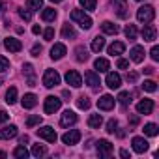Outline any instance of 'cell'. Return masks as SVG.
<instances>
[{
  "label": "cell",
  "mask_w": 159,
  "mask_h": 159,
  "mask_svg": "<svg viewBox=\"0 0 159 159\" xmlns=\"http://www.w3.org/2000/svg\"><path fill=\"white\" fill-rule=\"evenodd\" d=\"M71 21H75L83 30H90L92 28V17L84 13V10H73L71 11Z\"/></svg>",
  "instance_id": "1"
},
{
  "label": "cell",
  "mask_w": 159,
  "mask_h": 159,
  "mask_svg": "<svg viewBox=\"0 0 159 159\" xmlns=\"http://www.w3.org/2000/svg\"><path fill=\"white\" fill-rule=\"evenodd\" d=\"M153 17H155V10H153V6H150V4H146V6H140L139 10H137V19L140 21V23H152L153 21Z\"/></svg>",
  "instance_id": "2"
},
{
  "label": "cell",
  "mask_w": 159,
  "mask_h": 159,
  "mask_svg": "<svg viewBox=\"0 0 159 159\" xmlns=\"http://www.w3.org/2000/svg\"><path fill=\"white\" fill-rule=\"evenodd\" d=\"M60 107H62V99L60 98H54V96L45 98V103H43L45 114H54L56 111H60Z\"/></svg>",
  "instance_id": "3"
},
{
  "label": "cell",
  "mask_w": 159,
  "mask_h": 159,
  "mask_svg": "<svg viewBox=\"0 0 159 159\" xmlns=\"http://www.w3.org/2000/svg\"><path fill=\"white\" fill-rule=\"evenodd\" d=\"M64 79H66V83L69 86H73V88H81L83 86V77H81V73L75 71V69H67Z\"/></svg>",
  "instance_id": "4"
},
{
  "label": "cell",
  "mask_w": 159,
  "mask_h": 159,
  "mask_svg": "<svg viewBox=\"0 0 159 159\" xmlns=\"http://www.w3.org/2000/svg\"><path fill=\"white\" fill-rule=\"evenodd\" d=\"M43 84L47 88H54L56 84H60V73L56 69H47L43 75Z\"/></svg>",
  "instance_id": "5"
},
{
  "label": "cell",
  "mask_w": 159,
  "mask_h": 159,
  "mask_svg": "<svg viewBox=\"0 0 159 159\" xmlns=\"http://www.w3.org/2000/svg\"><path fill=\"white\" fill-rule=\"evenodd\" d=\"M96 148H98V153H99L101 157H109V155L112 153V150H114V146H112L109 140H105V139H99V140L96 142Z\"/></svg>",
  "instance_id": "6"
},
{
  "label": "cell",
  "mask_w": 159,
  "mask_h": 159,
  "mask_svg": "<svg viewBox=\"0 0 159 159\" xmlns=\"http://www.w3.org/2000/svg\"><path fill=\"white\" fill-rule=\"evenodd\" d=\"M79 140H81V131H79V129H69L67 133L62 135V142L67 144V146H73V144H77Z\"/></svg>",
  "instance_id": "7"
},
{
  "label": "cell",
  "mask_w": 159,
  "mask_h": 159,
  "mask_svg": "<svg viewBox=\"0 0 159 159\" xmlns=\"http://www.w3.org/2000/svg\"><path fill=\"white\" fill-rule=\"evenodd\" d=\"M38 137L39 139H45L47 142H56V131L51 127V125H43L41 129H38Z\"/></svg>",
  "instance_id": "8"
},
{
  "label": "cell",
  "mask_w": 159,
  "mask_h": 159,
  "mask_svg": "<svg viewBox=\"0 0 159 159\" xmlns=\"http://www.w3.org/2000/svg\"><path fill=\"white\" fill-rule=\"evenodd\" d=\"M111 6L114 8V11L118 13L120 19H125L127 17V2H125V0H112Z\"/></svg>",
  "instance_id": "9"
},
{
  "label": "cell",
  "mask_w": 159,
  "mask_h": 159,
  "mask_svg": "<svg viewBox=\"0 0 159 159\" xmlns=\"http://www.w3.org/2000/svg\"><path fill=\"white\" fill-rule=\"evenodd\" d=\"M114 103H116V99H114L111 94H105V96H101V98L98 99V107H99L101 111H111V109L114 107Z\"/></svg>",
  "instance_id": "10"
},
{
  "label": "cell",
  "mask_w": 159,
  "mask_h": 159,
  "mask_svg": "<svg viewBox=\"0 0 159 159\" xmlns=\"http://www.w3.org/2000/svg\"><path fill=\"white\" fill-rule=\"evenodd\" d=\"M105 83L111 90H118L122 86V77L118 73H107V79H105Z\"/></svg>",
  "instance_id": "11"
},
{
  "label": "cell",
  "mask_w": 159,
  "mask_h": 159,
  "mask_svg": "<svg viewBox=\"0 0 159 159\" xmlns=\"http://www.w3.org/2000/svg\"><path fill=\"white\" fill-rule=\"evenodd\" d=\"M152 111H153V99H140L137 103L139 114H152Z\"/></svg>",
  "instance_id": "12"
},
{
  "label": "cell",
  "mask_w": 159,
  "mask_h": 159,
  "mask_svg": "<svg viewBox=\"0 0 159 159\" xmlns=\"http://www.w3.org/2000/svg\"><path fill=\"white\" fill-rule=\"evenodd\" d=\"M73 124H77V114L73 112V111H64V114H62V118H60V125L62 127H69V125H73Z\"/></svg>",
  "instance_id": "13"
},
{
  "label": "cell",
  "mask_w": 159,
  "mask_h": 159,
  "mask_svg": "<svg viewBox=\"0 0 159 159\" xmlns=\"http://www.w3.org/2000/svg\"><path fill=\"white\" fill-rule=\"evenodd\" d=\"M131 144H133V152H137V153H144L148 150V140L144 137H133Z\"/></svg>",
  "instance_id": "14"
},
{
  "label": "cell",
  "mask_w": 159,
  "mask_h": 159,
  "mask_svg": "<svg viewBox=\"0 0 159 159\" xmlns=\"http://www.w3.org/2000/svg\"><path fill=\"white\" fill-rule=\"evenodd\" d=\"M84 81H86V84L92 86V88H99V86H101V83H99V75H98L94 69H90V71L84 73Z\"/></svg>",
  "instance_id": "15"
},
{
  "label": "cell",
  "mask_w": 159,
  "mask_h": 159,
  "mask_svg": "<svg viewBox=\"0 0 159 159\" xmlns=\"http://www.w3.org/2000/svg\"><path fill=\"white\" fill-rule=\"evenodd\" d=\"M142 39L144 41H155V36H157V30H155V26L153 25H144V28H142Z\"/></svg>",
  "instance_id": "16"
},
{
  "label": "cell",
  "mask_w": 159,
  "mask_h": 159,
  "mask_svg": "<svg viewBox=\"0 0 159 159\" xmlns=\"http://www.w3.org/2000/svg\"><path fill=\"white\" fill-rule=\"evenodd\" d=\"M4 47L10 51V52H19L23 49V43L17 39V38H6L4 39Z\"/></svg>",
  "instance_id": "17"
},
{
  "label": "cell",
  "mask_w": 159,
  "mask_h": 159,
  "mask_svg": "<svg viewBox=\"0 0 159 159\" xmlns=\"http://www.w3.org/2000/svg\"><path fill=\"white\" fill-rule=\"evenodd\" d=\"M66 52H67V49H66L64 43H54L52 49H51V58L52 60H60V58L66 56Z\"/></svg>",
  "instance_id": "18"
},
{
  "label": "cell",
  "mask_w": 159,
  "mask_h": 159,
  "mask_svg": "<svg viewBox=\"0 0 159 159\" xmlns=\"http://www.w3.org/2000/svg\"><path fill=\"white\" fill-rule=\"evenodd\" d=\"M129 58H131L135 64H140V62L144 60V47H140V45H135V47L129 51Z\"/></svg>",
  "instance_id": "19"
},
{
  "label": "cell",
  "mask_w": 159,
  "mask_h": 159,
  "mask_svg": "<svg viewBox=\"0 0 159 159\" xmlns=\"http://www.w3.org/2000/svg\"><path fill=\"white\" fill-rule=\"evenodd\" d=\"M13 137H17V125L11 124V125H6V127L0 129V139L2 140H10Z\"/></svg>",
  "instance_id": "20"
},
{
  "label": "cell",
  "mask_w": 159,
  "mask_h": 159,
  "mask_svg": "<svg viewBox=\"0 0 159 159\" xmlns=\"http://www.w3.org/2000/svg\"><path fill=\"white\" fill-rule=\"evenodd\" d=\"M101 30H103V34H109V36H116V34L120 32L118 25H114V23H111V21L101 23Z\"/></svg>",
  "instance_id": "21"
},
{
  "label": "cell",
  "mask_w": 159,
  "mask_h": 159,
  "mask_svg": "<svg viewBox=\"0 0 159 159\" xmlns=\"http://www.w3.org/2000/svg\"><path fill=\"white\" fill-rule=\"evenodd\" d=\"M107 51H109V54H111V56H120V54L125 51V45H124L122 41H114L112 45H109V49H107Z\"/></svg>",
  "instance_id": "22"
},
{
  "label": "cell",
  "mask_w": 159,
  "mask_h": 159,
  "mask_svg": "<svg viewBox=\"0 0 159 159\" xmlns=\"http://www.w3.org/2000/svg\"><path fill=\"white\" fill-rule=\"evenodd\" d=\"M36 103H38V98H36L34 94H25L23 99H21V105H23L25 109H34Z\"/></svg>",
  "instance_id": "23"
},
{
  "label": "cell",
  "mask_w": 159,
  "mask_h": 159,
  "mask_svg": "<svg viewBox=\"0 0 159 159\" xmlns=\"http://www.w3.org/2000/svg\"><path fill=\"white\" fill-rule=\"evenodd\" d=\"M23 73L28 77V86H36V79H34V66H32V64H25V66H23Z\"/></svg>",
  "instance_id": "24"
},
{
  "label": "cell",
  "mask_w": 159,
  "mask_h": 159,
  "mask_svg": "<svg viewBox=\"0 0 159 159\" xmlns=\"http://www.w3.org/2000/svg\"><path fill=\"white\" fill-rule=\"evenodd\" d=\"M75 58H77V62H86V60L90 58L88 49H86V47H83V45H79V47L75 49Z\"/></svg>",
  "instance_id": "25"
},
{
  "label": "cell",
  "mask_w": 159,
  "mask_h": 159,
  "mask_svg": "<svg viewBox=\"0 0 159 159\" xmlns=\"http://www.w3.org/2000/svg\"><path fill=\"white\" fill-rule=\"evenodd\" d=\"M56 10L54 8H43V11H41V19L45 21V23H51V21H54L56 19Z\"/></svg>",
  "instance_id": "26"
},
{
  "label": "cell",
  "mask_w": 159,
  "mask_h": 159,
  "mask_svg": "<svg viewBox=\"0 0 159 159\" xmlns=\"http://www.w3.org/2000/svg\"><path fill=\"white\" fill-rule=\"evenodd\" d=\"M62 38H66V39H75L77 38V32H75V28L69 23H66L62 26Z\"/></svg>",
  "instance_id": "27"
},
{
  "label": "cell",
  "mask_w": 159,
  "mask_h": 159,
  "mask_svg": "<svg viewBox=\"0 0 159 159\" xmlns=\"http://www.w3.org/2000/svg\"><path fill=\"white\" fill-rule=\"evenodd\" d=\"M94 67H96L99 73H107V71H109V67H111V64H109V60H107V58H98V60L94 62Z\"/></svg>",
  "instance_id": "28"
},
{
  "label": "cell",
  "mask_w": 159,
  "mask_h": 159,
  "mask_svg": "<svg viewBox=\"0 0 159 159\" xmlns=\"http://www.w3.org/2000/svg\"><path fill=\"white\" fill-rule=\"evenodd\" d=\"M103 49H105V38H103V36L94 38V39H92V51H94V52H101Z\"/></svg>",
  "instance_id": "29"
},
{
  "label": "cell",
  "mask_w": 159,
  "mask_h": 159,
  "mask_svg": "<svg viewBox=\"0 0 159 159\" xmlns=\"http://www.w3.org/2000/svg\"><path fill=\"white\" fill-rule=\"evenodd\" d=\"M6 103H8V105L17 103V88H15V86H11V88L6 92Z\"/></svg>",
  "instance_id": "30"
},
{
  "label": "cell",
  "mask_w": 159,
  "mask_h": 159,
  "mask_svg": "<svg viewBox=\"0 0 159 159\" xmlns=\"http://www.w3.org/2000/svg\"><path fill=\"white\" fill-rule=\"evenodd\" d=\"M101 124H103V118H101V114H92V116L88 118V125H90L92 129H98Z\"/></svg>",
  "instance_id": "31"
},
{
  "label": "cell",
  "mask_w": 159,
  "mask_h": 159,
  "mask_svg": "<svg viewBox=\"0 0 159 159\" xmlns=\"http://www.w3.org/2000/svg\"><path fill=\"white\" fill-rule=\"evenodd\" d=\"M13 155H15L17 159H26V157L30 155V152L25 148V144H21V146H17V148L13 150Z\"/></svg>",
  "instance_id": "32"
},
{
  "label": "cell",
  "mask_w": 159,
  "mask_h": 159,
  "mask_svg": "<svg viewBox=\"0 0 159 159\" xmlns=\"http://www.w3.org/2000/svg\"><path fill=\"white\" fill-rule=\"evenodd\" d=\"M116 99H118V103H120L122 107H127V105L131 103V94H129V92H120Z\"/></svg>",
  "instance_id": "33"
},
{
  "label": "cell",
  "mask_w": 159,
  "mask_h": 159,
  "mask_svg": "<svg viewBox=\"0 0 159 159\" xmlns=\"http://www.w3.org/2000/svg\"><path fill=\"white\" fill-rule=\"evenodd\" d=\"M157 133H159L157 124H146V125H144V135H148V137H157Z\"/></svg>",
  "instance_id": "34"
},
{
  "label": "cell",
  "mask_w": 159,
  "mask_h": 159,
  "mask_svg": "<svg viewBox=\"0 0 159 159\" xmlns=\"http://www.w3.org/2000/svg\"><path fill=\"white\" fill-rule=\"evenodd\" d=\"M124 34H125V38L131 39V41L137 39V26H135V25H127L125 30H124Z\"/></svg>",
  "instance_id": "35"
},
{
  "label": "cell",
  "mask_w": 159,
  "mask_h": 159,
  "mask_svg": "<svg viewBox=\"0 0 159 159\" xmlns=\"http://www.w3.org/2000/svg\"><path fill=\"white\" fill-rule=\"evenodd\" d=\"M47 153V148L43 146V144H34L32 146V155L34 157H41V155H45Z\"/></svg>",
  "instance_id": "36"
},
{
  "label": "cell",
  "mask_w": 159,
  "mask_h": 159,
  "mask_svg": "<svg viewBox=\"0 0 159 159\" xmlns=\"http://www.w3.org/2000/svg\"><path fill=\"white\" fill-rule=\"evenodd\" d=\"M77 107L79 109H90V98H86V96H81V98H79L77 99Z\"/></svg>",
  "instance_id": "37"
},
{
  "label": "cell",
  "mask_w": 159,
  "mask_h": 159,
  "mask_svg": "<svg viewBox=\"0 0 159 159\" xmlns=\"http://www.w3.org/2000/svg\"><path fill=\"white\" fill-rule=\"evenodd\" d=\"M79 2H81V6H83L84 10L94 11V10H96V4H98V0H79Z\"/></svg>",
  "instance_id": "38"
},
{
  "label": "cell",
  "mask_w": 159,
  "mask_h": 159,
  "mask_svg": "<svg viewBox=\"0 0 159 159\" xmlns=\"http://www.w3.org/2000/svg\"><path fill=\"white\" fill-rule=\"evenodd\" d=\"M142 88H144V92H150V94H152V92H155V90H157V83L150 79V81H144Z\"/></svg>",
  "instance_id": "39"
},
{
  "label": "cell",
  "mask_w": 159,
  "mask_h": 159,
  "mask_svg": "<svg viewBox=\"0 0 159 159\" xmlns=\"http://www.w3.org/2000/svg\"><path fill=\"white\" fill-rule=\"evenodd\" d=\"M19 17L23 19V21H32V10L30 8H19Z\"/></svg>",
  "instance_id": "40"
},
{
  "label": "cell",
  "mask_w": 159,
  "mask_h": 159,
  "mask_svg": "<svg viewBox=\"0 0 159 159\" xmlns=\"http://www.w3.org/2000/svg\"><path fill=\"white\" fill-rule=\"evenodd\" d=\"M39 124H41V116H39V114H32V116H28V120H26V125H28V127L39 125Z\"/></svg>",
  "instance_id": "41"
},
{
  "label": "cell",
  "mask_w": 159,
  "mask_h": 159,
  "mask_svg": "<svg viewBox=\"0 0 159 159\" xmlns=\"http://www.w3.org/2000/svg\"><path fill=\"white\" fill-rule=\"evenodd\" d=\"M26 8H30V10H41L43 8V0H26Z\"/></svg>",
  "instance_id": "42"
},
{
  "label": "cell",
  "mask_w": 159,
  "mask_h": 159,
  "mask_svg": "<svg viewBox=\"0 0 159 159\" xmlns=\"http://www.w3.org/2000/svg\"><path fill=\"white\" fill-rule=\"evenodd\" d=\"M116 129H118V122H116L114 118H111V120L107 122V129H105V131L112 135V133H116Z\"/></svg>",
  "instance_id": "43"
},
{
  "label": "cell",
  "mask_w": 159,
  "mask_h": 159,
  "mask_svg": "<svg viewBox=\"0 0 159 159\" xmlns=\"http://www.w3.org/2000/svg\"><path fill=\"white\" fill-rule=\"evenodd\" d=\"M8 69H10V60H8L6 56L0 54V73H4V71H8Z\"/></svg>",
  "instance_id": "44"
},
{
  "label": "cell",
  "mask_w": 159,
  "mask_h": 159,
  "mask_svg": "<svg viewBox=\"0 0 159 159\" xmlns=\"http://www.w3.org/2000/svg\"><path fill=\"white\" fill-rule=\"evenodd\" d=\"M43 38H45L47 41H51V39L54 38V28H47V30L43 32Z\"/></svg>",
  "instance_id": "45"
},
{
  "label": "cell",
  "mask_w": 159,
  "mask_h": 159,
  "mask_svg": "<svg viewBox=\"0 0 159 159\" xmlns=\"http://www.w3.org/2000/svg\"><path fill=\"white\" fill-rule=\"evenodd\" d=\"M116 66H118L120 69H127V67H129V62H127L125 58H118V62H116Z\"/></svg>",
  "instance_id": "46"
},
{
  "label": "cell",
  "mask_w": 159,
  "mask_h": 159,
  "mask_svg": "<svg viewBox=\"0 0 159 159\" xmlns=\"http://www.w3.org/2000/svg\"><path fill=\"white\" fill-rule=\"evenodd\" d=\"M41 51H43V49H41V45H39V43H36V45L32 47V51H30V52H32V56H39V54H41Z\"/></svg>",
  "instance_id": "47"
},
{
  "label": "cell",
  "mask_w": 159,
  "mask_h": 159,
  "mask_svg": "<svg viewBox=\"0 0 159 159\" xmlns=\"http://www.w3.org/2000/svg\"><path fill=\"white\" fill-rule=\"evenodd\" d=\"M150 56H152V60H159V47H152V51H150Z\"/></svg>",
  "instance_id": "48"
},
{
  "label": "cell",
  "mask_w": 159,
  "mask_h": 159,
  "mask_svg": "<svg viewBox=\"0 0 159 159\" xmlns=\"http://www.w3.org/2000/svg\"><path fill=\"white\" fill-rule=\"evenodd\" d=\"M137 77H139V75H137V71H129V73L125 75L127 83H135V81H137Z\"/></svg>",
  "instance_id": "49"
},
{
  "label": "cell",
  "mask_w": 159,
  "mask_h": 159,
  "mask_svg": "<svg viewBox=\"0 0 159 159\" xmlns=\"http://www.w3.org/2000/svg\"><path fill=\"white\" fill-rule=\"evenodd\" d=\"M8 120H10V114H8L6 111L0 109V124H4V122H8Z\"/></svg>",
  "instance_id": "50"
},
{
  "label": "cell",
  "mask_w": 159,
  "mask_h": 159,
  "mask_svg": "<svg viewBox=\"0 0 159 159\" xmlns=\"http://www.w3.org/2000/svg\"><path fill=\"white\" fill-rule=\"evenodd\" d=\"M6 10H8V8H6V2H4V0H0V15H4Z\"/></svg>",
  "instance_id": "51"
},
{
  "label": "cell",
  "mask_w": 159,
  "mask_h": 159,
  "mask_svg": "<svg viewBox=\"0 0 159 159\" xmlns=\"http://www.w3.org/2000/svg\"><path fill=\"white\" fill-rule=\"evenodd\" d=\"M129 124H131V125H137V124H139V116H131V118H129Z\"/></svg>",
  "instance_id": "52"
},
{
  "label": "cell",
  "mask_w": 159,
  "mask_h": 159,
  "mask_svg": "<svg viewBox=\"0 0 159 159\" xmlns=\"http://www.w3.org/2000/svg\"><path fill=\"white\" fill-rule=\"evenodd\" d=\"M28 140H30V139H28V135H23V137L19 139V142H21V144H28Z\"/></svg>",
  "instance_id": "53"
},
{
  "label": "cell",
  "mask_w": 159,
  "mask_h": 159,
  "mask_svg": "<svg viewBox=\"0 0 159 159\" xmlns=\"http://www.w3.org/2000/svg\"><path fill=\"white\" fill-rule=\"evenodd\" d=\"M153 71H155L153 67H144V73H146V75H153Z\"/></svg>",
  "instance_id": "54"
},
{
  "label": "cell",
  "mask_w": 159,
  "mask_h": 159,
  "mask_svg": "<svg viewBox=\"0 0 159 159\" xmlns=\"http://www.w3.org/2000/svg\"><path fill=\"white\" fill-rule=\"evenodd\" d=\"M120 155H122L124 159H127V157H129V152H127V150H120Z\"/></svg>",
  "instance_id": "55"
},
{
  "label": "cell",
  "mask_w": 159,
  "mask_h": 159,
  "mask_svg": "<svg viewBox=\"0 0 159 159\" xmlns=\"http://www.w3.org/2000/svg\"><path fill=\"white\" fill-rule=\"evenodd\" d=\"M32 32H34V34H39V32H41V28L36 25V26H32Z\"/></svg>",
  "instance_id": "56"
},
{
  "label": "cell",
  "mask_w": 159,
  "mask_h": 159,
  "mask_svg": "<svg viewBox=\"0 0 159 159\" xmlns=\"http://www.w3.org/2000/svg\"><path fill=\"white\" fill-rule=\"evenodd\" d=\"M51 2H54V4H60V2H62V0H51Z\"/></svg>",
  "instance_id": "57"
},
{
  "label": "cell",
  "mask_w": 159,
  "mask_h": 159,
  "mask_svg": "<svg viewBox=\"0 0 159 159\" xmlns=\"http://www.w3.org/2000/svg\"><path fill=\"white\" fill-rule=\"evenodd\" d=\"M137 2H140V0H137Z\"/></svg>",
  "instance_id": "58"
},
{
  "label": "cell",
  "mask_w": 159,
  "mask_h": 159,
  "mask_svg": "<svg viewBox=\"0 0 159 159\" xmlns=\"http://www.w3.org/2000/svg\"><path fill=\"white\" fill-rule=\"evenodd\" d=\"M0 84H2V81H0Z\"/></svg>",
  "instance_id": "59"
}]
</instances>
